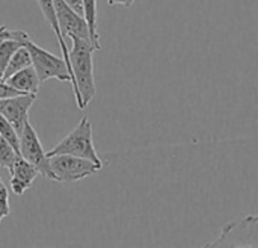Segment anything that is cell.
<instances>
[{
    "label": "cell",
    "mask_w": 258,
    "mask_h": 248,
    "mask_svg": "<svg viewBox=\"0 0 258 248\" xmlns=\"http://www.w3.org/2000/svg\"><path fill=\"white\" fill-rule=\"evenodd\" d=\"M73 47L70 50L73 91L79 109L85 111L95 97V77H94V52L97 50L91 39L71 38Z\"/></svg>",
    "instance_id": "6da1fadb"
},
{
    "label": "cell",
    "mask_w": 258,
    "mask_h": 248,
    "mask_svg": "<svg viewBox=\"0 0 258 248\" xmlns=\"http://www.w3.org/2000/svg\"><path fill=\"white\" fill-rule=\"evenodd\" d=\"M54 155H71V156L85 158L95 164L103 165V161L98 158L95 145H94L92 124L88 117H83L80 120V123L57 145H54L47 153L48 158L54 156Z\"/></svg>",
    "instance_id": "7a4b0ae2"
},
{
    "label": "cell",
    "mask_w": 258,
    "mask_h": 248,
    "mask_svg": "<svg viewBox=\"0 0 258 248\" xmlns=\"http://www.w3.org/2000/svg\"><path fill=\"white\" fill-rule=\"evenodd\" d=\"M24 45L27 47V50L30 53L32 65L35 68L41 83L48 79H57L60 82H70L73 85V77H71L70 68L65 64L63 58H59V56L44 50L42 47L35 44L30 38L24 42Z\"/></svg>",
    "instance_id": "3957f363"
},
{
    "label": "cell",
    "mask_w": 258,
    "mask_h": 248,
    "mask_svg": "<svg viewBox=\"0 0 258 248\" xmlns=\"http://www.w3.org/2000/svg\"><path fill=\"white\" fill-rule=\"evenodd\" d=\"M50 167L54 174V182H60V183L79 182L85 177L97 174L103 168V165L100 164L71 155L50 156Z\"/></svg>",
    "instance_id": "277c9868"
},
{
    "label": "cell",
    "mask_w": 258,
    "mask_h": 248,
    "mask_svg": "<svg viewBox=\"0 0 258 248\" xmlns=\"http://www.w3.org/2000/svg\"><path fill=\"white\" fill-rule=\"evenodd\" d=\"M206 247H258V215L228 223L219 238Z\"/></svg>",
    "instance_id": "5b68a950"
},
{
    "label": "cell",
    "mask_w": 258,
    "mask_h": 248,
    "mask_svg": "<svg viewBox=\"0 0 258 248\" xmlns=\"http://www.w3.org/2000/svg\"><path fill=\"white\" fill-rule=\"evenodd\" d=\"M20 155L30 162L44 179L54 180V174L50 167V158L47 156L35 129L29 121H26L20 133Z\"/></svg>",
    "instance_id": "8992f818"
},
{
    "label": "cell",
    "mask_w": 258,
    "mask_h": 248,
    "mask_svg": "<svg viewBox=\"0 0 258 248\" xmlns=\"http://www.w3.org/2000/svg\"><path fill=\"white\" fill-rule=\"evenodd\" d=\"M53 5L63 36H70V38L77 36V38L91 39L89 26L83 15H80L71 6H68L65 0H53Z\"/></svg>",
    "instance_id": "52a82bcc"
},
{
    "label": "cell",
    "mask_w": 258,
    "mask_h": 248,
    "mask_svg": "<svg viewBox=\"0 0 258 248\" xmlns=\"http://www.w3.org/2000/svg\"><path fill=\"white\" fill-rule=\"evenodd\" d=\"M35 100V94H20L8 98H0V114L12 123L18 135L21 133L26 121H29V111Z\"/></svg>",
    "instance_id": "ba28073f"
},
{
    "label": "cell",
    "mask_w": 258,
    "mask_h": 248,
    "mask_svg": "<svg viewBox=\"0 0 258 248\" xmlns=\"http://www.w3.org/2000/svg\"><path fill=\"white\" fill-rule=\"evenodd\" d=\"M9 173H11V191L15 195L24 194L32 186L36 176L39 174L38 170L30 162H27L21 155L17 156Z\"/></svg>",
    "instance_id": "9c48e42d"
},
{
    "label": "cell",
    "mask_w": 258,
    "mask_h": 248,
    "mask_svg": "<svg viewBox=\"0 0 258 248\" xmlns=\"http://www.w3.org/2000/svg\"><path fill=\"white\" fill-rule=\"evenodd\" d=\"M6 82L15 88L17 91H20L21 94H35L38 95V91H39V79H38V74L33 68V65H29L20 71H17L15 74H12L11 77L6 79Z\"/></svg>",
    "instance_id": "30bf717a"
},
{
    "label": "cell",
    "mask_w": 258,
    "mask_h": 248,
    "mask_svg": "<svg viewBox=\"0 0 258 248\" xmlns=\"http://www.w3.org/2000/svg\"><path fill=\"white\" fill-rule=\"evenodd\" d=\"M38 5H39V9L42 12V15L45 17V20L48 21L50 27L53 29L56 38H57V42H59V47H60V52H62V58L65 61V64L68 65L70 68V73H71V62H70V50L67 47V42H65V36L62 35V30H60V26H59V21H57V17H56V11H54V5H53V0H36ZM73 77V76H71Z\"/></svg>",
    "instance_id": "8fae6325"
},
{
    "label": "cell",
    "mask_w": 258,
    "mask_h": 248,
    "mask_svg": "<svg viewBox=\"0 0 258 248\" xmlns=\"http://www.w3.org/2000/svg\"><path fill=\"white\" fill-rule=\"evenodd\" d=\"M29 65H32L30 53H29L26 45H21L12 55V58L9 59V62H8V65H6V68L3 71V80H6L8 77H11L12 74H15L17 71H20V70H23V68H26Z\"/></svg>",
    "instance_id": "7c38bea8"
},
{
    "label": "cell",
    "mask_w": 258,
    "mask_h": 248,
    "mask_svg": "<svg viewBox=\"0 0 258 248\" xmlns=\"http://www.w3.org/2000/svg\"><path fill=\"white\" fill-rule=\"evenodd\" d=\"M27 39H3L0 41V71L3 73L12 55L24 45Z\"/></svg>",
    "instance_id": "4fadbf2b"
},
{
    "label": "cell",
    "mask_w": 258,
    "mask_h": 248,
    "mask_svg": "<svg viewBox=\"0 0 258 248\" xmlns=\"http://www.w3.org/2000/svg\"><path fill=\"white\" fill-rule=\"evenodd\" d=\"M0 136L5 138L20 153V135L12 126V123L8 121L2 114H0Z\"/></svg>",
    "instance_id": "5bb4252c"
},
{
    "label": "cell",
    "mask_w": 258,
    "mask_h": 248,
    "mask_svg": "<svg viewBox=\"0 0 258 248\" xmlns=\"http://www.w3.org/2000/svg\"><path fill=\"white\" fill-rule=\"evenodd\" d=\"M20 153L5 139L0 136V167L2 168H6V170H11L14 161L17 159Z\"/></svg>",
    "instance_id": "9a60e30c"
},
{
    "label": "cell",
    "mask_w": 258,
    "mask_h": 248,
    "mask_svg": "<svg viewBox=\"0 0 258 248\" xmlns=\"http://www.w3.org/2000/svg\"><path fill=\"white\" fill-rule=\"evenodd\" d=\"M3 39H29V35L20 29H8L6 26H0V41Z\"/></svg>",
    "instance_id": "2e32d148"
},
{
    "label": "cell",
    "mask_w": 258,
    "mask_h": 248,
    "mask_svg": "<svg viewBox=\"0 0 258 248\" xmlns=\"http://www.w3.org/2000/svg\"><path fill=\"white\" fill-rule=\"evenodd\" d=\"M11 214V206H9V191L3 186L0 189V223Z\"/></svg>",
    "instance_id": "e0dca14e"
},
{
    "label": "cell",
    "mask_w": 258,
    "mask_h": 248,
    "mask_svg": "<svg viewBox=\"0 0 258 248\" xmlns=\"http://www.w3.org/2000/svg\"><path fill=\"white\" fill-rule=\"evenodd\" d=\"M21 92L17 91L15 88H12L6 80L0 79V98H8V97H14V95H20Z\"/></svg>",
    "instance_id": "ac0fdd59"
},
{
    "label": "cell",
    "mask_w": 258,
    "mask_h": 248,
    "mask_svg": "<svg viewBox=\"0 0 258 248\" xmlns=\"http://www.w3.org/2000/svg\"><path fill=\"white\" fill-rule=\"evenodd\" d=\"M68 6H71L76 12L83 15V0H65Z\"/></svg>",
    "instance_id": "d6986e66"
},
{
    "label": "cell",
    "mask_w": 258,
    "mask_h": 248,
    "mask_svg": "<svg viewBox=\"0 0 258 248\" xmlns=\"http://www.w3.org/2000/svg\"><path fill=\"white\" fill-rule=\"evenodd\" d=\"M107 3L109 5H112V6H115V5H122V6H132L133 3H135V0H107Z\"/></svg>",
    "instance_id": "ffe728a7"
},
{
    "label": "cell",
    "mask_w": 258,
    "mask_h": 248,
    "mask_svg": "<svg viewBox=\"0 0 258 248\" xmlns=\"http://www.w3.org/2000/svg\"><path fill=\"white\" fill-rule=\"evenodd\" d=\"M3 186H5V185H3V180H2V177H0V189H2Z\"/></svg>",
    "instance_id": "44dd1931"
},
{
    "label": "cell",
    "mask_w": 258,
    "mask_h": 248,
    "mask_svg": "<svg viewBox=\"0 0 258 248\" xmlns=\"http://www.w3.org/2000/svg\"><path fill=\"white\" fill-rule=\"evenodd\" d=\"M0 79H3V73L0 71Z\"/></svg>",
    "instance_id": "7402d4cb"
}]
</instances>
